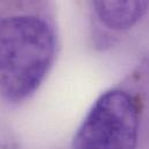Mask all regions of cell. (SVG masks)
I'll return each mask as SVG.
<instances>
[{"label":"cell","instance_id":"obj_1","mask_svg":"<svg viewBox=\"0 0 149 149\" xmlns=\"http://www.w3.org/2000/svg\"><path fill=\"white\" fill-rule=\"evenodd\" d=\"M55 37L40 17L17 15L0 21V95L9 101L29 97L52 62Z\"/></svg>","mask_w":149,"mask_h":149},{"label":"cell","instance_id":"obj_2","mask_svg":"<svg viewBox=\"0 0 149 149\" xmlns=\"http://www.w3.org/2000/svg\"><path fill=\"white\" fill-rule=\"evenodd\" d=\"M139 111L129 94L112 90L93 105L79 127L72 149H135Z\"/></svg>","mask_w":149,"mask_h":149},{"label":"cell","instance_id":"obj_3","mask_svg":"<svg viewBox=\"0 0 149 149\" xmlns=\"http://www.w3.org/2000/svg\"><path fill=\"white\" fill-rule=\"evenodd\" d=\"M99 20L109 29L133 27L147 12L149 0H92Z\"/></svg>","mask_w":149,"mask_h":149}]
</instances>
